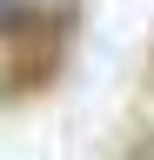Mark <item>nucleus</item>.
Masks as SVG:
<instances>
[{"mask_svg": "<svg viewBox=\"0 0 154 160\" xmlns=\"http://www.w3.org/2000/svg\"><path fill=\"white\" fill-rule=\"evenodd\" d=\"M40 27V0H0V40H20Z\"/></svg>", "mask_w": 154, "mask_h": 160, "instance_id": "nucleus-1", "label": "nucleus"}]
</instances>
